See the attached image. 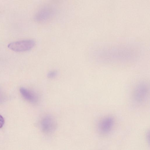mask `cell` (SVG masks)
Wrapping results in <instances>:
<instances>
[{
	"label": "cell",
	"instance_id": "1",
	"mask_svg": "<svg viewBox=\"0 0 150 150\" xmlns=\"http://www.w3.org/2000/svg\"><path fill=\"white\" fill-rule=\"evenodd\" d=\"M56 11L51 6L46 5L40 8L34 16V20L37 23H42L52 19L55 16Z\"/></svg>",
	"mask_w": 150,
	"mask_h": 150
},
{
	"label": "cell",
	"instance_id": "2",
	"mask_svg": "<svg viewBox=\"0 0 150 150\" xmlns=\"http://www.w3.org/2000/svg\"><path fill=\"white\" fill-rule=\"evenodd\" d=\"M35 42L33 40H26L12 42L8 45L11 50L16 52H23L29 50L35 45Z\"/></svg>",
	"mask_w": 150,
	"mask_h": 150
},
{
	"label": "cell",
	"instance_id": "3",
	"mask_svg": "<svg viewBox=\"0 0 150 150\" xmlns=\"http://www.w3.org/2000/svg\"><path fill=\"white\" fill-rule=\"evenodd\" d=\"M40 125L42 131L47 134L53 133L57 127V123L54 119L52 115H49L42 118Z\"/></svg>",
	"mask_w": 150,
	"mask_h": 150
},
{
	"label": "cell",
	"instance_id": "4",
	"mask_svg": "<svg viewBox=\"0 0 150 150\" xmlns=\"http://www.w3.org/2000/svg\"><path fill=\"white\" fill-rule=\"evenodd\" d=\"M148 88L147 84L141 82L136 86L134 91L133 97L138 103H142L147 98L148 93Z\"/></svg>",
	"mask_w": 150,
	"mask_h": 150
},
{
	"label": "cell",
	"instance_id": "5",
	"mask_svg": "<svg viewBox=\"0 0 150 150\" xmlns=\"http://www.w3.org/2000/svg\"><path fill=\"white\" fill-rule=\"evenodd\" d=\"M114 123V119L112 117L109 116L104 118L99 124L98 129L99 132L103 134L108 133L112 130Z\"/></svg>",
	"mask_w": 150,
	"mask_h": 150
},
{
	"label": "cell",
	"instance_id": "6",
	"mask_svg": "<svg viewBox=\"0 0 150 150\" xmlns=\"http://www.w3.org/2000/svg\"><path fill=\"white\" fill-rule=\"evenodd\" d=\"M20 91L22 96L27 100L33 103L38 102V96L33 92L24 87H21Z\"/></svg>",
	"mask_w": 150,
	"mask_h": 150
},
{
	"label": "cell",
	"instance_id": "7",
	"mask_svg": "<svg viewBox=\"0 0 150 150\" xmlns=\"http://www.w3.org/2000/svg\"><path fill=\"white\" fill-rule=\"evenodd\" d=\"M57 71L52 70L49 71L47 74V76L49 79H53L57 75Z\"/></svg>",
	"mask_w": 150,
	"mask_h": 150
},
{
	"label": "cell",
	"instance_id": "8",
	"mask_svg": "<svg viewBox=\"0 0 150 150\" xmlns=\"http://www.w3.org/2000/svg\"><path fill=\"white\" fill-rule=\"evenodd\" d=\"M4 120L3 117L0 115V128H1L4 125Z\"/></svg>",
	"mask_w": 150,
	"mask_h": 150
}]
</instances>
